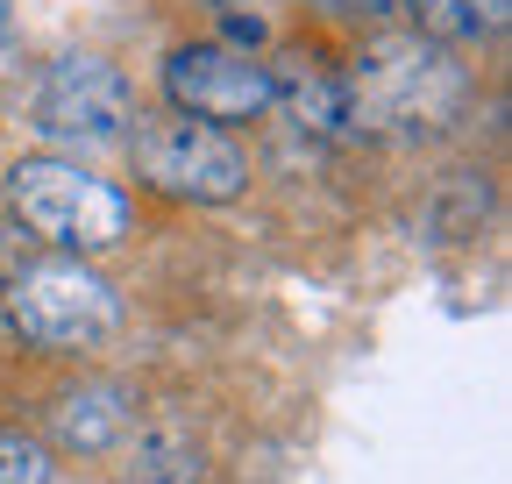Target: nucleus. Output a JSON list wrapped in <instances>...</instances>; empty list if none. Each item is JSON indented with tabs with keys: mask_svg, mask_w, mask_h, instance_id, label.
Segmentation results:
<instances>
[{
	"mask_svg": "<svg viewBox=\"0 0 512 484\" xmlns=\"http://www.w3.org/2000/svg\"><path fill=\"white\" fill-rule=\"evenodd\" d=\"M8 200L22 214V228L43 235L64 257L114 250V242L128 235V193L114 186V178L72 164V157H22L8 171Z\"/></svg>",
	"mask_w": 512,
	"mask_h": 484,
	"instance_id": "nucleus-1",
	"label": "nucleus"
},
{
	"mask_svg": "<svg viewBox=\"0 0 512 484\" xmlns=\"http://www.w3.org/2000/svg\"><path fill=\"white\" fill-rule=\"evenodd\" d=\"M136 171L150 178L157 193L192 200V207H221L249 186V164L228 143V129L214 121H192V114H157L136 129Z\"/></svg>",
	"mask_w": 512,
	"mask_h": 484,
	"instance_id": "nucleus-3",
	"label": "nucleus"
},
{
	"mask_svg": "<svg viewBox=\"0 0 512 484\" xmlns=\"http://www.w3.org/2000/svg\"><path fill=\"white\" fill-rule=\"evenodd\" d=\"M36 129L57 143H114L128 129V79L107 65V57H57L43 100H36Z\"/></svg>",
	"mask_w": 512,
	"mask_h": 484,
	"instance_id": "nucleus-5",
	"label": "nucleus"
},
{
	"mask_svg": "<svg viewBox=\"0 0 512 484\" xmlns=\"http://www.w3.org/2000/svg\"><path fill=\"white\" fill-rule=\"evenodd\" d=\"M8 321L36 342V349H93L100 335H114L121 299L100 271H86L79 257H43L22 264L8 285Z\"/></svg>",
	"mask_w": 512,
	"mask_h": 484,
	"instance_id": "nucleus-2",
	"label": "nucleus"
},
{
	"mask_svg": "<svg viewBox=\"0 0 512 484\" xmlns=\"http://www.w3.org/2000/svg\"><path fill=\"white\" fill-rule=\"evenodd\" d=\"M164 93H171L178 114L221 129V121L264 114L278 100V72L256 65L249 50H228V43H185V50H171V65H164Z\"/></svg>",
	"mask_w": 512,
	"mask_h": 484,
	"instance_id": "nucleus-4",
	"label": "nucleus"
},
{
	"mask_svg": "<svg viewBox=\"0 0 512 484\" xmlns=\"http://www.w3.org/2000/svg\"><path fill=\"white\" fill-rule=\"evenodd\" d=\"M406 8L441 43H477V36H491L505 22V0H406Z\"/></svg>",
	"mask_w": 512,
	"mask_h": 484,
	"instance_id": "nucleus-7",
	"label": "nucleus"
},
{
	"mask_svg": "<svg viewBox=\"0 0 512 484\" xmlns=\"http://www.w3.org/2000/svg\"><path fill=\"white\" fill-rule=\"evenodd\" d=\"M0 484H50V449L22 428H0Z\"/></svg>",
	"mask_w": 512,
	"mask_h": 484,
	"instance_id": "nucleus-8",
	"label": "nucleus"
},
{
	"mask_svg": "<svg viewBox=\"0 0 512 484\" xmlns=\"http://www.w3.org/2000/svg\"><path fill=\"white\" fill-rule=\"evenodd\" d=\"M121 428H128V406L114 385H86L72 399H57V442H72V449H107Z\"/></svg>",
	"mask_w": 512,
	"mask_h": 484,
	"instance_id": "nucleus-6",
	"label": "nucleus"
},
{
	"mask_svg": "<svg viewBox=\"0 0 512 484\" xmlns=\"http://www.w3.org/2000/svg\"><path fill=\"white\" fill-rule=\"evenodd\" d=\"M342 8H363L370 15V8H392V0H342Z\"/></svg>",
	"mask_w": 512,
	"mask_h": 484,
	"instance_id": "nucleus-10",
	"label": "nucleus"
},
{
	"mask_svg": "<svg viewBox=\"0 0 512 484\" xmlns=\"http://www.w3.org/2000/svg\"><path fill=\"white\" fill-rule=\"evenodd\" d=\"M136 484H200V456H192L185 442H150L143 463H136Z\"/></svg>",
	"mask_w": 512,
	"mask_h": 484,
	"instance_id": "nucleus-9",
	"label": "nucleus"
}]
</instances>
